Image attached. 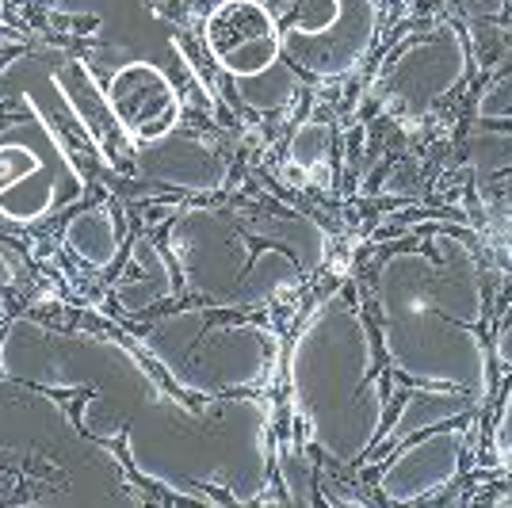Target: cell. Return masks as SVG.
I'll return each instance as SVG.
<instances>
[{
	"label": "cell",
	"instance_id": "cell-13",
	"mask_svg": "<svg viewBox=\"0 0 512 508\" xmlns=\"http://www.w3.org/2000/svg\"><path fill=\"white\" fill-rule=\"evenodd\" d=\"M35 172H46V165L31 146H0V214L31 222L54 207L43 191L27 184V176Z\"/></svg>",
	"mask_w": 512,
	"mask_h": 508
},
{
	"label": "cell",
	"instance_id": "cell-5",
	"mask_svg": "<svg viewBox=\"0 0 512 508\" xmlns=\"http://www.w3.org/2000/svg\"><path fill=\"white\" fill-rule=\"evenodd\" d=\"M291 398L310 440L333 463H360L379 444L383 379L375 337L344 295H329L291 344Z\"/></svg>",
	"mask_w": 512,
	"mask_h": 508
},
{
	"label": "cell",
	"instance_id": "cell-4",
	"mask_svg": "<svg viewBox=\"0 0 512 508\" xmlns=\"http://www.w3.org/2000/svg\"><path fill=\"white\" fill-rule=\"evenodd\" d=\"M188 291L222 310H253L299 287L325 256V233L299 211H184L169 230Z\"/></svg>",
	"mask_w": 512,
	"mask_h": 508
},
{
	"label": "cell",
	"instance_id": "cell-10",
	"mask_svg": "<svg viewBox=\"0 0 512 508\" xmlns=\"http://www.w3.org/2000/svg\"><path fill=\"white\" fill-rule=\"evenodd\" d=\"M470 444V428L440 424L436 432L421 436L417 444L402 447L379 478V493L386 501H421L428 493L444 489L459 474Z\"/></svg>",
	"mask_w": 512,
	"mask_h": 508
},
{
	"label": "cell",
	"instance_id": "cell-1",
	"mask_svg": "<svg viewBox=\"0 0 512 508\" xmlns=\"http://www.w3.org/2000/svg\"><path fill=\"white\" fill-rule=\"evenodd\" d=\"M0 371L73 390L92 436L123 440L134 474L199 505H249L268 486V409L256 398L180 402L127 344L16 318L0 337Z\"/></svg>",
	"mask_w": 512,
	"mask_h": 508
},
{
	"label": "cell",
	"instance_id": "cell-17",
	"mask_svg": "<svg viewBox=\"0 0 512 508\" xmlns=\"http://www.w3.org/2000/svg\"><path fill=\"white\" fill-rule=\"evenodd\" d=\"M497 447H501L505 455H512V398H509V405H505V413H501V428H497Z\"/></svg>",
	"mask_w": 512,
	"mask_h": 508
},
{
	"label": "cell",
	"instance_id": "cell-7",
	"mask_svg": "<svg viewBox=\"0 0 512 508\" xmlns=\"http://www.w3.org/2000/svg\"><path fill=\"white\" fill-rule=\"evenodd\" d=\"M295 20L283 27V62L295 69L337 77L348 73L371 46L379 0H283Z\"/></svg>",
	"mask_w": 512,
	"mask_h": 508
},
{
	"label": "cell",
	"instance_id": "cell-14",
	"mask_svg": "<svg viewBox=\"0 0 512 508\" xmlns=\"http://www.w3.org/2000/svg\"><path fill=\"white\" fill-rule=\"evenodd\" d=\"M172 295V272L165 253L153 245L150 237H138L134 241V253H130L127 276L115 283V298L123 310H146L157 306Z\"/></svg>",
	"mask_w": 512,
	"mask_h": 508
},
{
	"label": "cell",
	"instance_id": "cell-3",
	"mask_svg": "<svg viewBox=\"0 0 512 508\" xmlns=\"http://www.w3.org/2000/svg\"><path fill=\"white\" fill-rule=\"evenodd\" d=\"M0 505H142V493L46 386L0 375Z\"/></svg>",
	"mask_w": 512,
	"mask_h": 508
},
{
	"label": "cell",
	"instance_id": "cell-6",
	"mask_svg": "<svg viewBox=\"0 0 512 508\" xmlns=\"http://www.w3.org/2000/svg\"><path fill=\"white\" fill-rule=\"evenodd\" d=\"M150 356L180 390L222 398L260 390L279 363V337L253 321L226 318L222 306H184L146 329Z\"/></svg>",
	"mask_w": 512,
	"mask_h": 508
},
{
	"label": "cell",
	"instance_id": "cell-8",
	"mask_svg": "<svg viewBox=\"0 0 512 508\" xmlns=\"http://www.w3.org/2000/svg\"><path fill=\"white\" fill-rule=\"evenodd\" d=\"M203 43L218 62V69H226L234 81L268 73L272 65L283 62V27L260 0L218 4L207 16Z\"/></svg>",
	"mask_w": 512,
	"mask_h": 508
},
{
	"label": "cell",
	"instance_id": "cell-15",
	"mask_svg": "<svg viewBox=\"0 0 512 508\" xmlns=\"http://www.w3.org/2000/svg\"><path fill=\"white\" fill-rule=\"evenodd\" d=\"M65 249L81 256L88 268H107L119 256V226L107 207H88L65 226Z\"/></svg>",
	"mask_w": 512,
	"mask_h": 508
},
{
	"label": "cell",
	"instance_id": "cell-12",
	"mask_svg": "<svg viewBox=\"0 0 512 508\" xmlns=\"http://www.w3.org/2000/svg\"><path fill=\"white\" fill-rule=\"evenodd\" d=\"M451 43H455V35H436L425 43H413L402 58H394V65L383 77L390 104L409 111V115H421L436 96H444V88H451L463 77V73H440L444 50Z\"/></svg>",
	"mask_w": 512,
	"mask_h": 508
},
{
	"label": "cell",
	"instance_id": "cell-11",
	"mask_svg": "<svg viewBox=\"0 0 512 508\" xmlns=\"http://www.w3.org/2000/svg\"><path fill=\"white\" fill-rule=\"evenodd\" d=\"M134 172L150 184H169V188H195L211 191L230 176V161L207 138H184V134H165L157 142H138L134 149Z\"/></svg>",
	"mask_w": 512,
	"mask_h": 508
},
{
	"label": "cell",
	"instance_id": "cell-18",
	"mask_svg": "<svg viewBox=\"0 0 512 508\" xmlns=\"http://www.w3.org/2000/svg\"><path fill=\"white\" fill-rule=\"evenodd\" d=\"M12 279H16L12 276V264H8V256L0 253V287H4V283H12Z\"/></svg>",
	"mask_w": 512,
	"mask_h": 508
},
{
	"label": "cell",
	"instance_id": "cell-2",
	"mask_svg": "<svg viewBox=\"0 0 512 508\" xmlns=\"http://www.w3.org/2000/svg\"><path fill=\"white\" fill-rule=\"evenodd\" d=\"M375 298L383 352L402 375L467 394L478 405L490 398L482 283L463 241L436 237L432 249H394L379 264Z\"/></svg>",
	"mask_w": 512,
	"mask_h": 508
},
{
	"label": "cell",
	"instance_id": "cell-16",
	"mask_svg": "<svg viewBox=\"0 0 512 508\" xmlns=\"http://www.w3.org/2000/svg\"><path fill=\"white\" fill-rule=\"evenodd\" d=\"M329 153V127L325 123H302L291 138V161L302 165V169H318V161H325Z\"/></svg>",
	"mask_w": 512,
	"mask_h": 508
},
{
	"label": "cell",
	"instance_id": "cell-9",
	"mask_svg": "<svg viewBox=\"0 0 512 508\" xmlns=\"http://www.w3.org/2000/svg\"><path fill=\"white\" fill-rule=\"evenodd\" d=\"M107 111L115 127L134 142H157L180 123V96L165 69L153 62H127L111 73L104 88Z\"/></svg>",
	"mask_w": 512,
	"mask_h": 508
}]
</instances>
